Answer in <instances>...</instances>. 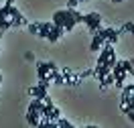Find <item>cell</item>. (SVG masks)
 Here are the masks:
<instances>
[{"instance_id":"8992f818","label":"cell","mask_w":134,"mask_h":128,"mask_svg":"<svg viewBox=\"0 0 134 128\" xmlns=\"http://www.w3.org/2000/svg\"><path fill=\"white\" fill-rule=\"evenodd\" d=\"M8 18L12 20V29H16V26H23V25H29V20H26L25 16H23V12L12 4L8 8Z\"/></svg>"},{"instance_id":"44dd1931","label":"cell","mask_w":134,"mask_h":128,"mask_svg":"<svg viewBox=\"0 0 134 128\" xmlns=\"http://www.w3.org/2000/svg\"><path fill=\"white\" fill-rule=\"evenodd\" d=\"M2 35H4V33H2V31H0V41H2Z\"/></svg>"},{"instance_id":"7402d4cb","label":"cell","mask_w":134,"mask_h":128,"mask_svg":"<svg viewBox=\"0 0 134 128\" xmlns=\"http://www.w3.org/2000/svg\"><path fill=\"white\" fill-rule=\"evenodd\" d=\"M6 2H8V4H12V2H14V0H6Z\"/></svg>"},{"instance_id":"7a4b0ae2","label":"cell","mask_w":134,"mask_h":128,"mask_svg":"<svg viewBox=\"0 0 134 128\" xmlns=\"http://www.w3.org/2000/svg\"><path fill=\"white\" fill-rule=\"evenodd\" d=\"M41 110H43V100L33 98L29 104V110H26V122L31 126H39V120H41Z\"/></svg>"},{"instance_id":"5b68a950","label":"cell","mask_w":134,"mask_h":128,"mask_svg":"<svg viewBox=\"0 0 134 128\" xmlns=\"http://www.w3.org/2000/svg\"><path fill=\"white\" fill-rule=\"evenodd\" d=\"M53 69H57V65L53 61H47V63L45 61H37V75H39V79H49V73Z\"/></svg>"},{"instance_id":"603a6c76","label":"cell","mask_w":134,"mask_h":128,"mask_svg":"<svg viewBox=\"0 0 134 128\" xmlns=\"http://www.w3.org/2000/svg\"><path fill=\"white\" fill-rule=\"evenodd\" d=\"M112 2H122V0H112Z\"/></svg>"},{"instance_id":"9a60e30c","label":"cell","mask_w":134,"mask_h":128,"mask_svg":"<svg viewBox=\"0 0 134 128\" xmlns=\"http://www.w3.org/2000/svg\"><path fill=\"white\" fill-rule=\"evenodd\" d=\"M110 85H114V75H112V73H108V75H104L100 79V87L102 90H106V87H110Z\"/></svg>"},{"instance_id":"3957f363","label":"cell","mask_w":134,"mask_h":128,"mask_svg":"<svg viewBox=\"0 0 134 128\" xmlns=\"http://www.w3.org/2000/svg\"><path fill=\"white\" fill-rule=\"evenodd\" d=\"M81 23L87 26L90 33H96L98 29H102V16L98 12H87V14H83V20H81Z\"/></svg>"},{"instance_id":"2e32d148","label":"cell","mask_w":134,"mask_h":128,"mask_svg":"<svg viewBox=\"0 0 134 128\" xmlns=\"http://www.w3.org/2000/svg\"><path fill=\"white\" fill-rule=\"evenodd\" d=\"M55 126H57V128H73V124H71L69 120H65V118L59 116V118L55 120Z\"/></svg>"},{"instance_id":"d6986e66","label":"cell","mask_w":134,"mask_h":128,"mask_svg":"<svg viewBox=\"0 0 134 128\" xmlns=\"http://www.w3.org/2000/svg\"><path fill=\"white\" fill-rule=\"evenodd\" d=\"M90 75H93V69H85V71H81L79 73V77L83 79V77H90Z\"/></svg>"},{"instance_id":"277c9868","label":"cell","mask_w":134,"mask_h":128,"mask_svg":"<svg viewBox=\"0 0 134 128\" xmlns=\"http://www.w3.org/2000/svg\"><path fill=\"white\" fill-rule=\"evenodd\" d=\"M81 20H83V14L77 8H67V20H65L63 31H71V29H73L77 23H81Z\"/></svg>"},{"instance_id":"5bb4252c","label":"cell","mask_w":134,"mask_h":128,"mask_svg":"<svg viewBox=\"0 0 134 128\" xmlns=\"http://www.w3.org/2000/svg\"><path fill=\"white\" fill-rule=\"evenodd\" d=\"M51 25H53V23H39V29H37V37H43V39H47Z\"/></svg>"},{"instance_id":"7c38bea8","label":"cell","mask_w":134,"mask_h":128,"mask_svg":"<svg viewBox=\"0 0 134 128\" xmlns=\"http://www.w3.org/2000/svg\"><path fill=\"white\" fill-rule=\"evenodd\" d=\"M100 31H102V35H104V39H106L108 43H112V45H114V43L118 41V37H120V33H118L116 29H112V26H108V29H100Z\"/></svg>"},{"instance_id":"30bf717a","label":"cell","mask_w":134,"mask_h":128,"mask_svg":"<svg viewBox=\"0 0 134 128\" xmlns=\"http://www.w3.org/2000/svg\"><path fill=\"white\" fill-rule=\"evenodd\" d=\"M92 35H93V39H92V45H90V49H92V51H100L102 45L106 43V39H104V35H102L100 29H98L96 33H92Z\"/></svg>"},{"instance_id":"4fadbf2b","label":"cell","mask_w":134,"mask_h":128,"mask_svg":"<svg viewBox=\"0 0 134 128\" xmlns=\"http://www.w3.org/2000/svg\"><path fill=\"white\" fill-rule=\"evenodd\" d=\"M65 20H67V8L65 10H57L55 14H53V25H57V26H65Z\"/></svg>"},{"instance_id":"52a82bcc","label":"cell","mask_w":134,"mask_h":128,"mask_svg":"<svg viewBox=\"0 0 134 128\" xmlns=\"http://www.w3.org/2000/svg\"><path fill=\"white\" fill-rule=\"evenodd\" d=\"M12 6V4H8V2H4V6H0V31L4 33V31H8V29H12V20L8 18V8Z\"/></svg>"},{"instance_id":"e0dca14e","label":"cell","mask_w":134,"mask_h":128,"mask_svg":"<svg viewBox=\"0 0 134 128\" xmlns=\"http://www.w3.org/2000/svg\"><path fill=\"white\" fill-rule=\"evenodd\" d=\"M132 29H134V25H132V20H128V23H124V26L118 31V33H132Z\"/></svg>"},{"instance_id":"ba28073f","label":"cell","mask_w":134,"mask_h":128,"mask_svg":"<svg viewBox=\"0 0 134 128\" xmlns=\"http://www.w3.org/2000/svg\"><path fill=\"white\" fill-rule=\"evenodd\" d=\"M29 96H31V98H39V100H45V98H47V87H43L41 84H37V85H31V87H29Z\"/></svg>"},{"instance_id":"ac0fdd59","label":"cell","mask_w":134,"mask_h":128,"mask_svg":"<svg viewBox=\"0 0 134 128\" xmlns=\"http://www.w3.org/2000/svg\"><path fill=\"white\" fill-rule=\"evenodd\" d=\"M29 26V33L31 35H37V29H39V23H31V25H26Z\"/></svg>"},{"instance_id":"ffe728a7","label":"cell","mask_w":134,"mask_h":128,"mask_svg":"<svg viewBox=\"0 0 134 128\" xmlns=\"http://www.w3.org/2000/svg\"><path fill=\"white\" fill-rule=\"evenodd\" d=\"M77 2H81V0H67V8H75Z\"/></svg>"},{"instance_id":"6da1fadb","label":"cell","mask_w":134,"mask_h":128,"mask_svg":"<svg viewBox=\"0 0 134 128\" xmlns=\"http://www.w3.org/2000/svg\"><path fill=\"white\" fill-rule=\"evenodd\" d=\"M112 75H114V85L116 87H122V85L126 84V73L128 75H132V61L130 59H122L112 65V71H110Z\"/></svg>"},{"instance_id":"9c48e42d","label":"cell","mask_w":134,"mask_h":128,"mask_svg":"<svg viewBox=\"0 0 134 128\" xmlns=\"http://www.w3.org/2000/svg\"><path fill=\"white\" fill-rule=\"evenodd\" d=\"M122 90V98H120V102H122V106H126V104H132V92H134V85L128 84V85H122L120 87Z\"/></svg>"},{"instance_id":"cb8c5ba5","label":"cell","mask_w":134,"mask_h":128,"mask_svg":"<svg viewBox=\"0 0 134 128\" xmlns=\"http://www.w3.org/2000/svg\"><path fill=\"white\" fill-rule=\"evenodd\" d=\"M0 81H2V75H0Z\"/></svg>"},{"instance_id":"8fae6325","label":"cell","mask_w":134,"mask_h":128,"mask_svg":"<svg viewBox=\"0 0 134 128\" xmlns=\"http://www.w3.org/2000/svg\"><path fill=\"white\" fill-rule=\"evenodd\" d=\"M65 33L61 26H57V25H51V29H49V35H47V41L49 43H57L59 39H61V35Z\"/></svg>"}]
</instances>
